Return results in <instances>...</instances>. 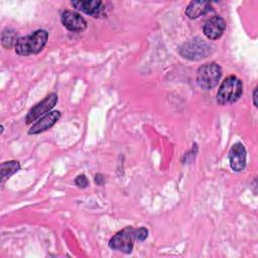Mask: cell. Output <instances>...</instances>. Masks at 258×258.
<instances>
[{
    "label": "cell",
    "instance_id": "obj_1",
    "mask_svg": "<svg viewBox=\"0 0 258 258\" xmlns=\"http://www.w3.org/2000/svg\"><path fill=\"white\" fill-rule=\"evenodd\" d=\"M48 33L43 30H36L32 34L19 37L15 43V51L19 55L35 54L42 50L46 44Z\"/></svg>",
    "mask_w": 258,
    "mask_h": 258
},
{
    "label": "cell",
    "instance_id": "obj_2",
    "mask_svg": "<svg viewBox=\"0 0 258 258\" xmlns=\"http://www.w3.org/2000/svg\"><path fill=\"white\" fill-rule=\"evenodd\" d=\"M242 92V82L237 77L230 76L221 84L217 93V102L220 105L235 103L241 97Z\"/></svg>",
    "mask_w": 258,
    "mask_h": 258
},
{
    "label": "cell",
    "instance_id": "obj_3",
    "mask_svg": "<svg viewBox=\"0 0 258 258\" xmlns=\"http://www.w3.org/2000/svg\"><path fill=\"white\" fill-rule=\"evenodd\" d=\"M222 76L221 67L216 62L201 66L197 72V83L204 90H211L218 85Z\"/></svg>",
    "mask_w": 258,
    "mask_h": 258
},
{
    "label": "cell",
    "instance_id": "obj_4",
    "mask_svg": "<svg viewBox=\"0 0 258 258\" xmlns=\"http://www.w3.org/2000/svg\"><path fill=\"white\" fill-rule=\"evenodd\" d=\"M210 52V44L200 37H195L184 42L179 47L180 55L190 60H200L202 58H205Z\"/></svg>",
    "mask_w": 258,
    "mask_h": 258
},
{
    "label": "cell",
    "instance_id": "obj_5",
    "mask_svg": "<svg viewBox=\"0 0 258 258\" xmlns=\"http://www.w3.org/2000/svg\"><path fill=\"white\" fill-rule=\"evenodd\" d=\"M135 231L136 229L132 227H127L121 230L111 238V240L109 241V247L113 250H117L125 254L131 253L134 245V240H136Z\"/></svg>",
    "mask_w": 258,
    "mask_h": 258
},
{
    "label": "cell",
    "instance_id": "obj_6",
    "mask_svg": "<svg viewBox=\"0 0 258 258\" xmlns=\"http://www.w3.org/2000/svg\"><path fill=\"white\" fill-rule=\"evenodd\" d=\"M56 102H57V95L55 93L49 94L45 99H43L41 102H39L29 110L26 116V123L27 124L32 123L33 121L38 119L41 115L50 111L54 107Z\"/></svg>",
    "mask_w": 258,
    "mask_h": 258
},
{
    "label": "cell",
    "instance_id": "obj_7",
    "mask_svg": "<svg viewBox=\"0 0 258 258\" xmlns=\"http://www.w3.org/2000/svg\"><path fill=\"white\" fill-rule=\"evenodd\" d=\"M247 152L242 143H235L229 151V160L231 168L234 171H242L246 167Z\"/></svg>",
    "mask_w": 258,
    "mask_h": 258
},
{
    "label": "cell",
    "instance_id": "obj_8",
    "mask_svg": "<svg viewBox=\"0 0 258 258\" xmlns=\"http://www.w3.org/2000/svg\"><path fill=\"white\" fill-rule=\"evenodd\" d=\"M226 29V21L221 16H213L208 19L203 27L204 34L209 39H218Z\"/></svg>",
    "mask_w": 258,
    "mask_h": 258
},
{
    "label": "cell",
    "instance_id": "obj_9",
    "mask_svg": "<svg viewBox=\"0 0 258 258\" xmlns=\"http://www.w3.org/2000/svg\"><path fill=\"white\" fill-rule=\"evenodd\" d=\"M61 23L72 31H83L87 27L85 18L81 14L71 10H64L61 13Z\"/></svg>",
    "mask_w": 258,
    "mask_h": 258
},
{
    "label": "cell",
    "instance_id": "obj_10",
    "mask_svg": "<svg viewBox=\"0 0 258 258\" xmlns=\"http://www.w3.org/2000/svg\"><path fill=\"white\" fill-rule=\"evenodd\" d=\"M59 118H60L59 111H52L47 113L31 126V128L28 130V134H38L40 132H43L49 129L59 120Z\"/></svg>",
    "mask_w": 258,
    "mask_h": 258
},
{
    "label": "cell",
    "instance_id": "obj_11",
    "mask_svg": "<svg viewBox=\"0 0 258 258\" xmlns=\"http://www.w3.org/2000/svg\"><path fill=\"white\" fill-rule=\"evenodd\" d=\"M71 4L78 10H81L84 13L92 15L94 17H97V15H99L103 9V2L100 0H79L72 1Z\"/></svg>",
    "mask_w": 258,
    "mask_h": 258
},
{
    "label": "cell",
    "instance_id": "obj_12",
    "mask_svg": "<svg viewBox=\"0 0 258 258\" xmlns=\"http://www.w3.org/2000/svg\"><path fill=\"white\" fill-rule=\"evenodd\" d=\"M211 9L212 5L208 1H191L185 8V15L190 19H195L208 13Z\"/></svg>",
    "mask_w": 258,
    "mask_h": 258
},
{
    "label": "cell",
    "instance_id": "obj_13",
    "mask_svg": "<svg viewBox=\"0 0 258 258\" xmlns=\"http://www.w3.org/2000/svg\"><path fill=\"white\" fill-rule=\"evenodd\" d=\"M20 168V164L16 160H10L1 163V181L9 178L12 174L17 172Z\"/></svg>",
    "mask_w": 258,
    "mask_h": 258
},
{
    "label": "cell",
    "instance_id": "obj_14",
    "mask_svg": "<svg viewBox=\"0 0 258 258\" xmlns=\"http://www.w3.org/2000/svg\"><path fill=\"white\" fill-rule=\"evenodd\" d=\"M17 34L13 29L6 28L2 31L1 34V44L5 48H11L13 45L15 46V43L17 41Z\"/></svg>",
    "mask_w": 258,
    "mask_h": 258
},
{
    "label": "cell",
    "instance_id": "obj_15",
    "mask_svg": "<svg viewBox=\"0 0 258 258\" xmlns=\"http://www.w3.org/2000/svg\"><path fill=\"white\" fill-rule=\"evenodd\" d=\"M147 235H148V230L144 227L138 228L135 231V236L137 241H144L147 238Z\"/></svg>",
    "mask_w": 258,
    "mask_h": 258
},
{
    "label": "cell",
    "instance_id": "obj_16",
    "mask_svg": "<svg viewBox=\"0 0 258 258\" xmlns=\"http://www.w3.org/2000/svg\"><path fill=\"white\" fill-rule=\"evenodd\" d=\"M75 183L79 186V187H82V188H85L89 185V180L88 178L86 177L85 174H81L79 176H77V178L75 179Z\"/></svg>",
    "mask_w": 258,
    "mask_h": 258
},
{
    "label": "cell",
    "instance_id": "obj_17",
    "mask_svg": "<svg viewBox=\"0 0 258 258\" xmlns=\"http://www.w3.org/2000/svg\"><path fill=\"white\" fill-rule=\"evenodd\" d=\"M95 181H96L97 184L102 185L103 182H104V177H103V175H102V174H97L96 177H95Z\"/></svg>",
    "mask_w": 258,
    "mask_h": 258
},
{
    "label": "cell",
    "instance_id": "obj_18",
    "mask_svg": "<svg viewBox=\"0 0 258 258\" xmlns=\"http://www.w3.org/2000/svg\"><path fill=\"white\" fill-rule=\"evenodd\" d=\"M256 94H257V88L254 89V92H253V104L254 106H257V103H256Z\"/></svg>",
    "mask_w": 258,
    "mask_h": 258
}]
</instances>
